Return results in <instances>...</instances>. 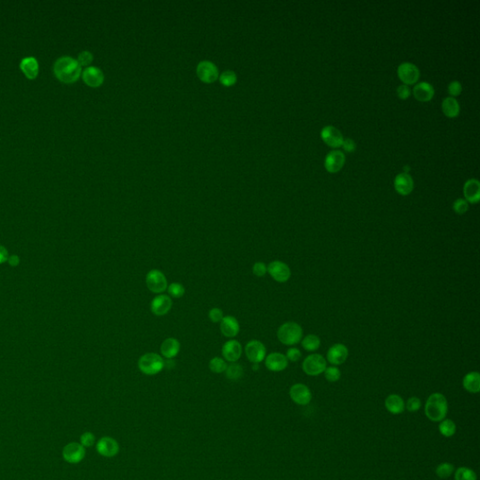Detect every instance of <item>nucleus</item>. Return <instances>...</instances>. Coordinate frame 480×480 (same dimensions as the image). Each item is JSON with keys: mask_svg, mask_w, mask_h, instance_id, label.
<instances>
[{"mask_svg": "<svg viewBox=\"0 0 480 480\" xmlns=\"http://www.w3.org/2000/svg\"><path fill=\"white\" fill-rule=\"evenodd\" d=\"M345 162V156L340 150H333L326 155L325 160L326 169L330 173L340 171Z\"/></svg>", "mask_w": 480, "mask_h": 480, "instance_id": "21", "label": "nucleus"}, {"mask_svg": "<svg viewBox=\"0 0 480 480\" xmlns=\"http://www.w3.org/2000/svg\"><path fill=\"white\" fill-rule=\"evenodd\" d=\"M8 263H9V265L12 266V267H15V266L19 265V264H20V257H19L18 255H15V254L11 255V256H9Z\"/></svg>", "mask_w": 480, "mask_h": 480, "instance_id": "50", "label": "nucleus"}, {"mask_svg": "<svg viewBox=\"0 0 480 480\" xmlns=\"http://www.w3.org/2000/svg\"><path fill=\"white\" fill-rule=\"evenodd\" d=\"M420 407H421V401L418 397L409 398L408 401L405 404V408L407 409V411L410 413H414L419 411Z\"/></svg>", "mask_w": 480, "mask_h": 480, "instance_id": "41", "label": "nucleus"}, {"mask_svg": "<svg viewBox=\"0 0 480 480\" xmlns=\"http://www.w3.org/2000/svg\"><path fill=\"white\" fill-rule=\"evenodd\" d=\"M62 456L68 464H77L86 457V448L80 443L72 442L64 447Z\"/></svg>", "mask_w": 480, "mask_h": 480, "instance_id": "8", "label": "nucleus"}, {"mask_svg": "<svg viewBox=\"0 0 480 480\" xmlns=\"http://www.w3.org/2000/svg\"><path fill=\"white\" fill-rule=\"evenodd\" d=\"M253 273L256 277H264L267 273V265L263 262H256L253 265Z\"/></svg>", "mask_w": 480, "mask_h": 480, "instance_id": "43", "label": "nucleus"}, {"mask_svg": "<svg viewBox=\"0 0 480 480\" xmlns=\"http://www.w3.org/2000/svg\"><path fill=\"white\" fill-rule=\"evenodd\" d=\"M386 410L392 414H401L405 410V403L403 398L397 394H391L385 401Z\"/></svg>", "mask_w": 480, "mask_h": 480, "instance_id": "26", "label": "nucleus"}, {"mask_svg": "<svg viewBox=\"0 0 480 480\" xmlns=\"http://www.w3.org/2000/svg\"><path fill=\"white\" fill-rule=\"evenodd\" d=\"M243 353L242 345L236 340H230L225 342L221 348V354L225 361L230 363L237 362L241 358Z\"/></svg>", "mask_w": 480, "mask_h": 480, "instance_id": "12", "label": "nucleus"}, {"mask_svg": "<svg viewBox=\"0 0 480 480\" xmlns=\"http://www.w3.org/2000/svg\"><path fill=\"white\" fill-rule=\"evenodd\" d=\"M301 345L308 352H315L320 348V338L315 334H309L301 340Z\"/></svg>", "mask_w": 480, "mask_h": 480, "instance_id": "30", "label": "nucleus"}, {"mask_svg": "<svg viewBox=\"0 0 480 480\" xmlns=\"http://www.w3.org/2000/svg\"><path fill=\"white\" fill-rule=\"evenodd\" d=\"M78 62L82 66H89L93 61V55L89 51H83L78 55Z\"/></svg>", "mask_w": 480, "mask_h": 480, "instance_id": "42", "label": "nucleus"}, {"mask_svg": "<svg viewBox=\"0 0 480 480\" xmlns=\"http://www.w3.org/2000/svg\"><path fill=\"white\" fill-rule=\"evenodd\" d=\"M463 90V87L458 81H453L448 85V92L452 96H458L461 94Z\"/></svg>", "mask_w": 480, "mask_h": 480, "instance_id": "46", "label": "nucleus"}, {"mask_svg": "<svg viewBox=\"0 0 480 480\" xmlns=\"http://www.w3.org/2000/svg\"><path fill=\"white\" fill-rule=\"evenodd\" d=\"M342 145L343 149L347 152H353L356 149V147H357L354 141L350 138L345 139V140L343 139Z\"/></svg>", "mask_w": 480, "mask_h": 480, "instance_id": "48", "label": "nucleus"}, {"mask_svg": "<svg viewBox=\"0 0 480 480\" xmlns=\"http://www.w3.org/2000/svg\"><path fill=\"white\" fill-rule=\"evenodd\" d=\"M321 137L326 144L332 148H339L342 144L343 137L342 134L334 126H326L321 131Z\"/></svg>", "mask_w": 480, "mask_h": 480, "instance_id": "19", "label": "nucleus"}, {"mask_svg": "<svg viewBox=\"0 0 480 480\" xmlns=\"http://www.w3.org/2000/svg\"><path fill=\"white\" fill-rule=\"evenodd\" d=\"M397 94L401 99H408L411 91L406 85H401L400 87H398Z\"/></svg>", "mask_w": 480, "mask_h": 480, "instance_id": "47", "label": "nucleus"}, {"mask_svg": "<svg viewBox=\"0 0 480 480\" xmlns=\"http://www.w3.org/2000/svg\"><path fill=\"white\" fill-rule=\"evenodd\" d=\"M439 431L445 437H452L457 431V426L453 420H442L439 424Z\"/></svg>", "mask_w": 480, "mask_h": 480, "instance_id": "32", "label": "nucleus"}, {"mask_svg": "<svg viewBox=\"0 0 480 480\" xmlns=\"http://www.w3.org/2000/svg\"><path fill=\"white\" fill-rule=\"evenodd\" d=\"M208 367H210V370L214 373H222L226 370V361L220 357H215L210 359Z\"/></svg>", "mask_w": 480, "mask_h": 480, "instance_id": "34", "label": "nucleus"}, {"mask_svg": "<svg viewBox=\"0 0 480 480\" xmlns=\"http://www.w3.org/2000/svg\"><path fill=\"white\" fill-rule=\"evenodd\" d=\"M348 356V348L342 343H336L328 349L326 353V360L333 366H340L347 360Z\"/></svg>", "mask_w": 480, "mask_h": 480, "instance_id": "15", "label": "nucleus"}, {"mask_svg": "<svg viewBox=\"0 0 480 480\" xmlns=\"http://www.w3.org/2000/svg\"><path fill=\"white\" fill-rule=\"evenodd\" d=\"M237 79H238L237 74L232 71H226V72H222L221 76H220L221 83L225 87L234 86L237 82Z\"/></svg>", "mask_w": 480, "mask_h": 480, "instance_id": "38", "label": "nucleus"}, {"mask_svg": "<svg viewBox=\"0 0 480 480\" xmlns=\"http://www.w3.org/2000/svg\"><path fill=\"white\" fill-rule=\"evenodd\" d=\"M243 371L244 370H243L242 366L235 362V363L227 365L226 370L224 372H225V375L229 380L237 381V380H239L242 377Z\"/></svg>", "mask_w": 480, "mask_h": 480, "instance_id": "31", "label": "nucleus"}, {"mask_svg": "<svg viewBox=\"0 0 480 480\" xmlns=\"http://www.w3.org/2000/svg\"><path fill=\"white\" fill-rule=\"evenodd\" d=\"M469 208V204H468V202L464 199H457L454 203H453V210L458 214V215H463L464 213L467 212V210Z\"/></svg>", "mask_w": 480, "mask_h": 480, "instance_id": "39", "label": "nucleus"}, {"mask_svg": "<svg viewBox=\"0 0 480 480\" xmlns=\"http://www.w3.org/2000/svg\"><path fill=\"white\" fill-rule=\"evenodd\" d=\"M145 284L149 291L153 294L160 295L167 290L168 282L162 271L151 269L145 276Z\"/></svg>", "mask_w": 480, "mask_h": 480, "instance_id": "6", "label": "nucleus"}, {"mask_svg": "<svg viewBox=\"0 0 480 480\" xmlns=\"http://www.w3.org/2000/svg\"><path fill=\"white\" fill-rule=\"evenodd\" d=\"M20 69L26 77L34 80L39 74V62L34 56L25 57L20 62Z\"/></svg>", "mask_w": 480, "mask_h": 480, "instance_id": "24", "label": "nucleus"}, {"mask_svg": "<svg viewBox=\"0 0 480 480\" xmlns=\"http://www.w3.org/2000/svg\"><path fill=\"white\" fill-rule=\"evenodd\" d=\"M96 449L100 456L105 458H113L119 452V445L116 439L105 436L96 444Z\"/></svg>", "mask_w": 480, "mask_h": 480, "instance_id": "10", "label": "nucleus"}, {"mask_svg": "<svg viewBox=\"0 0 480 480\" xmlns=\"http://www.w3.org/2000/svg\"><path fill=\"white\" fill-rule=\"evenodd\" d=\"M288 359H286L285 354L282 353H269L265 357V365L266 369L270 371L274 372H279L285 370L288 367Z\"/></svg>", "mask_w": 480, "mask_h": 480, "instance_id": "17", "label": "nucleus"}, {"mask_svg": "<svg viewBox=\"0 0 480 480\" xmlns=\"http://www.w3.org/2000/svg\"><path fill=\"white\" fill-rule=\"evenodd\" d=\"M395 190L402 195H408L414 189V180L407 173H401L395 177Z\"/></svg>", "mask_w": 480, "mask_h": 480, "instance_id": "22", "label": "nucleus"}, {"mask_svg": "<svg viewBox=\"0 0 480 480\" xmlns=\"http://www.w3.org/2000/svg\"><path fill=\"white\" fill-rule=\"evenodd\" d=\"M96 443V437H95L94 434L90 431H87V432H84L83 434L80 437V444L83 446L85 448L86 447H90L92 446H94V444Z\"/></svg>", "mask_w": 480, "mask_h": 480, "instance_id": "40", "label": "nucleus"}, {"mask_svg": "<svg viewBox=\"0 0 480 480\" xmlns=\"http://www.w3.org/2000/svg\"><path fill=\"white\" fill-rule=\"evenodd\" d=\"M84 82L91 88H98L105 81V75L102 71L97 67L90 66L86 68L82 72Z\"/></svg>", "mask_w": 480, "mask_h": 480, "instance_id": "18", "label": "nucleus"}, {"mask_svg": "<svg viewBox=\"0 0 480 480\" xmlns=\"http://www.w3.org/2000/svg\"><path fill=\"white\" fill-rule=\"evenodd\" d=\"M289 395L294 403L302 406L308 405L312 399L310 389L304 384H295L291 386Z\"/></svg>", "mask_w": 480, "mask_h": 480, "instance_id": "11", "label": "nucleus"}, {"mask_svg": "<svg viewBox=\"0 0 480 480\" xmlns=\"http://www.w3.org/2000/svg\"><path fill=\"white\" fill-rule=\"evenodd\" d=\"M442 109L446 116L454 117L460 113V103L455 98L447 97L442 102Z\"/></svg>", "mask_w": 480, "mask_h": 480, "instance_id": "29", "label": "nucleus"}, {"mask_svg": "<svg viewBox=\"0 0 480 480\" xmlns=\"http://www.w3.org/2000/svg\"><path fill=\"white\" fill-rule=\"evenodd\" d=\"M301 356L302 353L300 352V350L295 347L289 348L285 354L288 361H292V362H298V360L301 359Z\"/></svg>", "mask_w": 480, "mask_h": 480, "instance_id": "45", "label": "nucleus"}, {"mask_svg": "<svg viewBox=\"0 0 480 480\" xmlns=\"http://www.w3.org/2000/svg\"><path fill=\"white\" fill-rule=\"evenodd\" d=\"M454 479L455 480H476L477 476L475 471L470 469L468 467H460L454 473Z\"/></svg>", "mask_w": 480, "mask_h": 480, "instance_id": "33", "label": "nucleus"}, {"mask_svg": "<svg viewBox=\"0 0 480 480\" xmlns=\"http://www.w3.org/2000/svg\"><path fill=\"white\" fill-rule=\"evenodd\" d=\"M167 292L169 294L170 298H182L185 294V287L179 282H172L167 287Z\"/></svg>", "mask_w": 480, "mask_h": 480, "instance_id": "36", "label": "nucleus"}, {"mask_svg": "<svg viewBox=\"0 0 480 480\" xmlns=\"http://www.w3.org/2000/svg\"><path fill=\"white\" fill-rule=\"evenodd\" d=\"M433 95H434V89L431 84L427 83V82H420L414 86V98L419 100H421V101L431 100Z\"/></svg>", "mask_w": 480, "mask_h": 480, "instance_id": "27", "label": "nucleus"}, {"mask_svg": "<svg viewBox=\"0 0 480 480\" xmlns=\"http://www.w3.org/2000/svg\"><path fill=\"white\" fill-rule=\"evenodd\" d=\"M221 334L226 338H235L240 330V326L238 319L231 315H227L222 318L220 323Z\"/></svg>", "mask_w": 480, "mask_h": 480, "instance_id": "20", "label": "nucleus"}, {"mask_svg": "<svg viewBox=\"0 0 480 480\" xmlns=\"http://www.w3.org/2000/svg\"><path fill=\"white\" fill-rule=\"evenodd\" d=\"M463 386L467 392L476 394L480 391V374L477 371H472L464 376Z\"/></svg>", "mask_w": 480, "mask_h": 480, "instance_id": "28", "label": "nucleus"}, {"mask_svg": "<svg viewBox=\"0 0 480 480\" xmlns=\"http://www.w3.org/2000/svg\"><path fill=\"white\" fill-rule=\"evenodd\" d=\"M277 337L282 344L292 346L301 342L303 337V329L296 322H286L279 327Z\"/></svg>", "mask_w": 480, "mask_h": 480, "instance_id": "3", "label": "nucleus"}, {"mask_svg": "<svg viewBox=\"0 0 480 480\" xmlns=\"http://www.w3.org/2000/svg\"><path fill=\"white\" fill-rule=\"evenodd\" d=\"M464 194L467 202L472 204L478 203L480 199L479 181L475 178L467 180L464 184Z\"/></svg>", "mask_w": 480, "mask_h": 480, "instance_id": "25", "label": "nucleus"}, {"mask_svg": "<svg viewBox=\"0 0 480 480\" xmlns=\"http://www.w3.org/2000/svg\"><path fill=\"white\" fill-rule=\"evenodd\" d=\"M138 368L145 375H156L164 369V359L159 353H144L139 359Z\"/></svg>", "mask_w": 480, "mask_h": 480, "instance_id": "4", "label": "nucleus"}, {"mask_svg": "<svg viewBox=\"0 0 480 480\" xmlns=\"http://www.w3.org/2000/svg\"><path fill=\"white\" fill-rule=\"evenodd\" d=\"M55 77L64 84H73L82 75V67L72 56H61L54 65Z\"/></svg>", "mask_w": 480, "mask_h": 480, "instance_id": "1", "label": "nucleus"}, {"mask_svg": "<svg viewBox=\"0 0 480 480\" xmlns=\"http://www.w3.org/2000/svg\"><path fill=\"white\" fill-rule=\"evenodd\" d=\"M8 259H9L8 249L4 246L0 245V265L8 262Z\"/></svg>", "mask_w": 480, "mask_h": 480, "instance_id": "49", "label": "nucleus"}, {"mask_svg": "<svg viewBox=\"0 0 480 480\" xmlns=\"http://www.w3.org/2000/svg\"><path fill=\"white\" fill-rule=\"evenodd\" d=\"M223 317V311L220 308H212L208 311V318L212 323H221Z\"/></svg>", "mask_w": 480, "mask_h": 480, "instance_id": "44", "label": "nucleus"}, {"mask_svg": "<svg viewBox=\"0 0 480 480\" xmlns=\"http://www.w3.org/2000/svg\"><path fill=\"white\" fill-rule=\"evenodd\" d=\"M454 473V465L449 463H442L435 469V474L442 479H447Z\"/></svg>", "mask_w": 480, "mask_h": 480, "instance_id": "35", "label": "nucleus"}, {"mask_svg": "<svg viewBox=\"0 0 480 480\" xmlns=\"http://www.w3.org/2000/svg\"><path fill=\"white\" fill-rule=\"evenodd\" d=\"M160 353L166 359H174L180 351V342L175 338H167L160 344Z\"/></svg>", "mask_w": 480, "mask_h": 480, "instance_id": "23", "label": "nucleus"}, {"mask_svg": "<svg viewBox=\"0 0 480 480\" xmlns=\"http://www.w3.org/2000/svg\"><path fill=\"white\" fill-rule=\"evenodd\" d=\"M245 354L249 362L254 364H259L265 360L266 357V348L265 344L258 340H252L245 346Z\"/></svg>", "mask_w": 480, "mask_h": 480, "instance_id": "7", "label": "nucleus"}, {"mask_svg": "<svg viewBox=\"0 0 480 480\" xmlns=\"http://www.w3.org/2000/svg\"><path fill=\"white\" fill-rule=\"evenodd\" d=\"M398 75L403 83L412 85L418 82L420 72L419 68L413 63L404 62L398 68Z\"/></svg>", "mask_w": 480, "mask_h": 480, "instance_id": "13", "label": "nucleus"}, {"mask_svg": "<svg viewBox=\"0 0 480 480\" xmlns=\"http://www.w3.org/2000/svg\"><path fill=\"white\" fill-rule=\"evenodd\" d=\"M324 374H325L326 380L330 382V383H335V382L339 381L341 379V376H342L341 370L337 366L326 367V370L324 371Z\"/></svg>", "mask_w": 480, "mask_h": 480, "instance_id": "37", "label": "nucleus"}, {"mask_svg": "<svg viewBox=\"0 0 480 480\" xmlns=\"http://www.w3.org/2000/svg\"><path fill=\"white\" fill-rule=\"evenodd\" d=\"M172 307H173L172 298L169 296L163 295V294H160L157 297H155L150 304V309L152 314L156 316H163V315H167L171 310Z\"/></svg>", "mask_w": 480, "mask_h": 480, "instance_id": "16", "label": "nucleus"}, {"mask_svg": "<svg viewBox=\"0 0 480 480\" xmlns=\"http://www.w3.org/2000/svg\"><path fill=\"white\" fill-rule=\"evenodd\" d=\"M426 416L432 422H441L446 420L448 412L447 398L442 393H433L428 398L425 404Z\"/></svg>", "mask_w": 480, "mask_h": 480, "instance_id": "2", "label": "nucleus"}, {"mask_svg": "<svg viewBox=\"0 0 480 480\" xmlns=\"http://www.w3.org/2000/svg\"><path fill=\"white\" fill-rule=\"evenodd\" d=\"M197 75L204 83H213L219 78V71L214 63L204 60L197 66Z\"/></svg>", "mask_w": 480, "mask_h": 480, "instance_id": "14", "label": "nucleus"}, {"mask_svg": "<svg viewBox=\"0 0 480 480\" xmlns=\"http://www.w3.org/2000/svg\"><path fill=\"white\" fill-rule=\"evenodd\" d=\"M302 369L307 375H320L326 369V359L319 353L309 354L304 359Z\"/></svg>", "mask_w": 480, "mask_h": 480, "instance_id": "5", "label": "nucleus"}, {"mask_svg": "<svg viewBox=\"0 0 480 480\" xmlns=\"http://www.w3.org/2000/svg\"><path fill=\"white\" fill-rule=\"evenodd\" d=\"M267 273L275 282L280 283L288 282L291 278L290 267L288 266L287 264L279 260L272 261L270 264L267 265Z\"/></svg>", "mask_w": 480, "mask_h": 480, "instance_id": "9", "label": "nucleus"}]
</instances>
